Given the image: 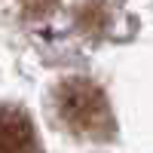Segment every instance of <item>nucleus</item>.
<instances>
[{
  "label": "nucleus",
  "mask_w": 153,
  "mask_h": 153,
  "mask_svg": "<svg viewBox=\"0 0 153 153\" xmlns=\"http://www.w3.org/2000/svg\"><path fill=\"white\" fill-rule=\"evenodd\" d=\"M55 113L65 129H71L80 138H95V141H104L113 132V117L107 107L104 92L89 83V80H65L55 89Z\"/></svg>",
  "instance_id": "f257e3e1"
},
{
  "label": "nucleus",
  "mask_w": 153,
  "mask_h": 153,
  "mask_svg": "<svg viewBox=\"0 0 153 153\" xmlns=\"http://www.w3.org/2000/svg\"><path fill=\"white\" fill-rule=\"evenodd\" d=\"M0 153H40L34 126L19 107H0Z\"/></svg>",
  "instance_id": "f03ea898"
}]
</instances>
